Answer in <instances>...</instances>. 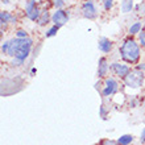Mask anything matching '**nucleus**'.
I'll use <instances>...</instances> for the list:
<instances>
[{
	"label": "nucleus",
	"instance_id": "8",
	"mask_svg": "<svg viewBox=\"0 0 145 145\" xmlns=\"http://www.w3.org/2000/svg\"><path fill=\"white\" fill-rule=\"evenodd\" d=\"M21 41H23V38H19V37H15V38H12V40H9V49H8L7 56L15 57L16 53H17V50L20 49Z\"/></svg>",
	"mask_w": 145,
	"mask_h": 145
},
{
	"label": "nucleus",
	"instance_id": "30",
	"mask_svg": "<svg viewBox=\"0 0 145 145\" xmlns=\"http://www.w3.org/2000/svg\"><path fill=\"white\" fill-rule=\"evenodd\" d=\"M1 3H3V4H8V3H9V0H1Z\"/></svg>",
	"mask_w": 145,
	"mask_h": 145
},
{
	"label": "nucleus",
	"instance_id": "26",
	"mask_svg": "<svg viewBox=\"0 0 145 145\" xmlns=\"http://www.w3.org/2000/svg\"><path fill=\"white\" fill-rule=\"evenodd\" d=\"M24 61H21V59H17V58H15L13 61H12V65L13 66H20V65H23Z\"/></svg>",
	"mask_w": 145,
	"mask_h": 145
},
{
	"label": "nucleus",
	"instance_id": "28",
	"mask_svg": "<svg viewBox=\"0 0 145 145\" xmlns=\"http://www.w3.org/2000/svg\"><path fill=\"white\" fill-rule=\"evenodd\" d=\"M136 69L141 70V71H145V63H140V65H137V67Z\"/></svg>",
	"mask_w": 145,
	"mask_h": 145
},
{
	"label": "nucleus",
	"instance_id": "29",
	"mask_svg": "<svg viewBox=\"0 0 145 145\" xmlns=\"http://www.w3.org/2000/svg\"><path fill=\"white\" fill-rule=\"evenodd\" d=\"M36 72H37V69H36V67H33V69L31 70V74H32V75H35Z\"/></svg>",
	"mask_w": 145,
	"mask_h": 145
},
{
	"label": "nucleus",
	"instance_id": "1",
	"mask_svg": "<svg viewBox=\"0 0 145 145\" xmlns=\"http://www.w3.org/2000/svg\"><path fill=\"white\" fill-rule=\"evenodd\" d=\"M120 56H121L123 61L127 63H136L140 59L141 52H140V44L132 37H128L124 40L123 45L120 46Z\"/></svg>",
	"mask_w": 145,
	"mask_h": 145
},
{
	"label": "nucleus",
	"instance_id": "23",
	"mask_svg": "<svg viewBox=\"0 0 145 145\" xmlns=\"http://www.w3.org/2000/svg\"><path fill=\"white\" fill-rule=\"evenodd\" d=\"M99 116L103 119V120H106V119H107V111H106V108H104L103 104L99 107Z\"/></svg>",
	"mask_w": 145,
	"mask_h": 145
},
{
	"label": "nucleus",
	"instance_id": "3",
	"mask_svg": "<svg viewBox=\"0 0 145 145\" xmlns=\"http://www.w3.org/2000/svg\"><path fill=\"white\" fill-rule=\"evenodd\" d=\"M32 44H33V40H32V38H29V37L23 38L21 45H20V49L17 50V53H16L15 58L21 59V61H25V59L29 57V54H31Z\"/></svg>",
	"mask_w": 145,
	"mask_h": 145
},
{
	"label": "nucleus",
	"instance_id": "22",
	"mask_svg": "<svg viewBox=\"0 0 145 145\" xmlns=\"http://www.w3.org/2000/svg\"><path fill=\"white\" fill-rule=\"evenodd\" d=\"M50 1H52V4H53L57 9H61V8L65 5V1H63V0H50Z\"/></svg>",
	"mask_w": 145,
	"mask_h": 145
},
{
	"label": "nucleus",
	"instance_id": "16",
	"mask_svg": "<svg viewBox=\"0 0 145 145\" xmlns=\"http://www.w3.org/2000/svg\"><path fill=\"white\" fill-rule=\"evenodd\" d=\"M141 29H142L141 23H135L133 25H131V28H129V35L131 36L138 35V33L141 32Z\"/></svg>",
	"mask_w": 145,
	"mask_h": 145
},
{
	"label": "nucleus",
	"instance_id": "7",
	"mask_svg": "<svg viewBox=\"0 0 145 145\" xmlns=\"http://www.w3.org/2000/svg\"><path fill=\"white\" fill-rule=\"evenodd\" d=\"M110 69L112 70L115 75L120 76V78H125L128 74L131 72V67L128 65H124V63H119V62H114V63H111L110 65Z\"/></svg>",
	"mask_w": 145,
	"mask_h": 145
},
{
	"label": "nucleus",
	"instance_id": "11",
	"mask_svg": "<svg viewBox=\"0 0 145 145\" xmlns=\"http://www.w3.org/2000/svg\"><path fill=\"white\" fill-rule=\"evenodd\" d=\"M49 20H52V16L49 15V11H48V8L46 9H44L41 13V16H40V19L37 20V24L40 25V27H45L46 24L49 23Z\"/></svg>",
	"mask_w": 145,
	"mask_h": 145
},
{
	"label": "nucleus",
	"instance_id": "19",
	"mask_svg": "<svg viewBox=\"0 0 145 145\" xmlns=\"http://www.w3.org/2000/svg\"><path fill=\"white\" fill-rule=\"evenodd\" d=\"M102 3H103V7L106 11H111L114 7V0H102Z\"/></svg>",
	"mask_w": 145,
	"mask_h": 145
},
{
	"label": "nucleus",
	"instance_id": "14",
	"mask_svg": "<svg viewBox=\"0 0 145 145\" xmlns=\"http://www.w3.org/2000/svg\"><path fill=\"white\" fill-rule=\"evenodd\" d=\"M120 9H121L123 13H129L133 9V0H123Z\"/></svg>",
	"mask_w": 145,
	"mask_h": 145
},
{
	"label": "nucleus",
	"instance_id": "13",
	"mask_svg": "<svg viewBox=\"0 0 145 145\" xmlns=\"http://www.w3.org/2000/svg\"><path fill=\"white\" fill-rule=\"evenodd\" d=\"M41 13H42V11L38 7H36V8H33L31 12H28V13H25L27 15V17L29 20H32V21H37L38 19H40V16H41Z\"/></svg>",
	"mask_w": 145,
	"mask_h": 145
},
{
	"label": "nucleus",
	"instance_id": "25",
	"mask_svg": "<svg viewBox=\"0 0 145 145\" xmlns=\"http://www.w3.org/2000/svg\"><path fill=\"white\" fill-rule=\"evenodd\" d=\"M8 49H9V41H5L3 45H1V52H3V54H7Z\"/></svg>",
	"mask_w": 145,
	"mask_h": 145
},
{
	"label": "nucleus",
	"instance_id": "31",
	"mask_svg": "<svg viewBox=\"0 0 145 145\" xmlns=\"http://www.w3.org/2000/svg\"><path fill=\"white\" fill-rule=\"evenodd\" d=\"M144 27H145V24H144Z\"/></svg>",
	"mask_w": 145,
	"mask_h": 145
},
{
	"label": "nucleus",
	"instance_id": "2",
	"mask_svg": "<svg viewBox=\"0 0 145 145\" xmlns=\"http://www.w3.org/2000/svg\"><path fill=\"white\" fill-rule=\"evenodd\" d=\"M144 71H141V70H131L129 74L124 78V83H125V86H128L131 88H138L141 87L142 82H144Z\"/></svg>",
	"mask_w": 145,
	"mask_h": 145
},
{
	"label": "nucleus",
	"instance_id": "15",
	"mask_svg": "<svg viewBox=\"0 0 145 145\" xmlns=\"http://www.w3.org/2000/svg\"><path fill=\"white\" fill-rule=\"evenodd\" d=\"M118 141L121 145H129L131 142L133 141V136L132 135H123V136H120L118 138Z\"/></svg>",
	"mask_w": 145,
	"mask_h": 145
},
{
	"label": "nucleus",
	"instance_id": "6",
	"mask_svg": "<svg viewBox=\"0 0 145 145\" xmlns=\"http://www.w3.org/2000/svg\"><path fill=\"white\" fill-rule=\"evenodd\" d=\"M119 90V83L114 78H106L104 80V88L102 91V95L103 96H111L116 94V91Z\"/></svg>",
	"mask_w": 145,
	"mask_h": 145
},
{
	"label": "nucleus",
	"instance_id": "21",
	"mask_svg": "<svg viewBox=\"0 0 145 145\" xmlns=\"http://www.w3.org/2000/svg\"><path fill=\"white\" fill-rule=\"evenodd\" d=\"M138 44L145 48V29H141V32L138 33Z\"/></svg>",
	"mask_w": 145,
	"mask_h": 145
},
{
	"label": "nucleus",
	"instance_id": "9",
	"mask_svg": "<svg viewBox=\"0 0 145 145\" xmlns=\"http://www.w3.org/2000/svg\"><path fill=\"white\" fill-rule=\"evenodd\" d=\"M108 70H110V65H108L106 57L99 58V62H98V76L104 78L108 74Z\"/></svg>",
	"mask_w": 145,
	"mask_h": 145
},
{
	"label": "nucleus",
	"instance_id": "27",
	"mask_svg": "<svg viewBox=\"0 0 145 145\" xmlns=\"http://www.w3.org/2000/svg\"><path fill=\"white\" fill-rule=\"evenodd\" d=\"M140 140H141V144H144L145 142V128L142 129V132H141V136H140Z\"/></svg>",
	"mask_w": 145,
	"mask_h": 145
},
{
	"label": "nucleus",
	"instance_id": "20",
	"mask_svg": "<svg viewBox=\"0 0 145 145\" xmlns=\"http://www.w3.org/2000/svg\"><path fill=\"white\" fill-rule=\"evenodd\" d=\"M99 145H121L119 141H115V140H110V138H104L99 142Z\"/></svg>",
	"mask_w": 145,
	"mask_h": 145
},
{
	"label": "nucleus",
	"instance_id": "17",
	"mask_svg": "<svg viewBox=\"0 0 145 145\" xmlns=\"http://www.w3.org/2000/svg\"><path fill=\"white\" fill-rule=\"evenodd\" d=\"M59 28L61 27H58V25H53V27L50 28L49 31L45 33V37H53V36L57 35V32L59 31Z\"/></svg>",
	"mask_w": 145,
	"mask_h": 145
},
{
	"label": "nucleus",
	"instance_id": "12",
	"mask_svg": "<svg viewBox=\"0 0 145 145\" xmlns=\"http://www.w3.org/2000/svg\"><path fill=\"white\" fill-rule=\"evenodd\" d=\"M15 20L16 19L9 12H7V11L0 12V23H1V25H5L7 23H12V21H15Z\"/></svg>",
	"mask_w": 145,
	"mask_h": 145
},
{
	"label": "nucleus",
	"instance_id": "24",
	"mask_svg": "<svg viewBox=\"0 0 145 145\" xmlns=\"http://www.w3.org/2000/svg\"><path fill=\"white\" fill-rule=\"evenodd\" d=\"M16 37H19V38H27L28 37V33L25 31H23V29H20V31L16 32Z\"/></svg>",
	"mask_w": 145,
	"mask_h": 145
},
{
	"label": "nucleus",
	"instance_id": "18",
	"mask_svg": "<svg viewBox=\"0 0 145 145\" xmlns=\"http://www.w3.org/2000/svg\"><path fill=\"white\" fill-rule=\"evenodd\" d=\"M37 7V4H36V0H28L27 4H25V13L28 12H31L33 8Z\"/></svg>",
	"mask_w": 145,
	"mask_h": 145
},
{
	"label": "nucleus",
	"instance_id": "4",
	"mask_svg": "<svg viewBox=\"0 0 145 145\" xmlns=\"http://www.w3.org/2000/svg\"><path fill=\"white\" fill-rule=\"evenodd\" d=\"M82 15H83V17H86L88 20H94L96 17L98 11H96V7L92 0H87V1H84L82 4Z\"/></svg>",
	"mask_w": 145,
	"mask_h": 145
},
{
	"label": "nucleus",
	"instance_id": "5",
	"mask_svg": "<svg viewBox=\"0 0 145 145\" xmlns=\"http://www.w3.org/2000/svg\"><path fill=\"white\" fill-rule=\"evenodd\" d=\"M69 21V13L65 11V9H57L52 15V23H54V25H58V27H63L66 23Z\"/></svg>",
	"mask_w": 145,
	"mask_h": 145
},
{
	"label": "nucleus",
	"instance_id": "10",
	"mask_svg": "<svg viewBox=\"0 0 145 145\" xmlns=\"http://www.w3.org/2000/svg\"><path fill=\"white\" fill-rule=\"evenodd\" d=\"M112 45H114L112 41L107 37H102V38H99V41H98V48H99V50L103 52V53H110L111 50H112Z\"/></svg>",
	"mask_w": 145,
	"mask_h": 145
}]
</instances>
